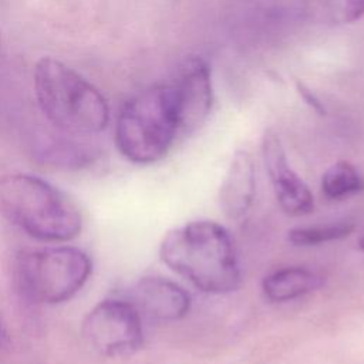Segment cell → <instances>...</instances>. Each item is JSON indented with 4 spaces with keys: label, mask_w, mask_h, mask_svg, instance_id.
<instances>
[{
    "label": "cell",
    "mask_w": 364,
    "mask_h": 364,
    "mask_svg": "<svg viewBox=\"0 0 364 364\" xmlns=\"http://www.w3.org/2000/svg\"><path fill=\"white\" fill-rule=\"evenodd\" d=\"M159 257L205 293L226 294L242 282L232 236L213 220H193L169 230L159 245Z\"/></svg>",
    "instance_id": "cell-1"
},
{
    "label": "cell",
    "mask_w": 364,
    "mask_h": 364,
    "mask_svg": "<svg viewBox=\"0 0 364 364\" xmlns=\"http://www.w3.org/2000/svg\"><path fill=\"white\" fill-rule=\"evenodd\" d=\"M0 215L44 242L71 240L82 228L78 206L63 191L30 173L0 176Z\"/></svg>",
    "instance_id": "cell-2"
},
{
    "label": "cell",
    "mask_w": 364,
    "mask_h": 364,
    "mask_svg": "<svg viewBox=\"0 0 364 364\" xmlns=\"http://www.w3.org/2000/svg\"><path fill=\"white\" fill-rule=\"evenodd\" d=\"M34 90L43 115L64 132L92 135L108 125L109 108L100 90L54 57L37 61Z\"/></svg>",
    "instance_id": "cell-3"
},
{
    "label": "cell",
    "mask_w": 364,
    "mask_h": 364,
    "mask_svg": "<svg viewBox=\"0 0 364 364\" xmlns=\"http://www.w3.org/2000/svg\"><path fill=\"white\" fill-rule=\"evenodd\" d=\"M179 132L178 109L171 84L148 87L121 108L115 142L131 162L146 165L162 159Z\"/></svg>",
    "instance_id": "cell-4"
},
{
    "label": "cell",
    "mask_w": 364,
    "mask_h": 364,
    "mask_svg": "<svg viewBox=\"0 0 364 364\" xmlns=\"http://www.w3.org/2000/svg\"><path fill=\"white\" fill-rule=\"evenodd\" d=\"M92 270L88 255L73 246H54L18 253L14 263L21 293L34 303L70 300L87 283Z\"/></svg>",
    "instance_id": "cell-5"
},
{
    "label": "cell",
    "mask_w": 364,
    "mask_h": 364,
    "mask_svg": "<svg viewBox=\"0 0 364 364\" xmlns=\"http://www.w3.org/2000/svg\"><path fill=\"white\" fill-rule=\"evenodd\" d=\"M82 338L92 351L104 357H124L144 343L142 317L128 299H105L85 316Z\"/></svg>",
    "instance_id": "cell-6"
},
{
    "label": "cell",
    "mask_w": 364,
    "mask_h": 364,
    "mask_svg": "<svg viewBox=\"0 0 364 364\" xmlns=\"http://www.w3.org/2000/svg\"><path fill=\"white\" fill-rule=\"evenodd\" d=\"M175 94L179 131L191 132L200 127L213 102L210 71L200 57L186 58L171 84Z\"/></svg>",
    "instance_id": "cell-7"
},
{
    "label": "cell",
    "mask_w": 364,
    "mask_h": 364,
    "mask_svg": "<svg viewBox=\"0 0 364 364\" xmlns=\"http://www.w3.org/2000/svg\"><path fill=\"white\" fill-rule=\"evenodd\" d=\"M262 152L280 208L291 216L311 213L314 209L313 193L290 166L283 145L274 132L269 131L263 136Z\"/></svg>",
    "instance_id": "cell-8"
},
{
    "label": "cell",
    "mask_w": 364,
    "mask_h": 364,
    "mask_svg": "<svg viewBox=\"0 0 364 364\" xmlns=\"http://www.w3.org/2000/svg\"><path fill=\"white\" fill-rule=\"evenodd\" d=\"M128 300L141 317L156 321H176L191 310L189 293L175 282L158 276L139 279L131 289Z\"/></svg>",
    "instance_id": "cell-9"
},
{
    "label": "cell",
    "mask_w": 364,
    "mask_h": 364,
    "mask_svg": "<svg viewBox=\"0 0 364 364\" xmlns=\"http://www.w3.org/2000/svg\"><path fill=\"white\" fill-rule=\"evenodd\" d=\"M256 193L255 165L250 155L239 151L232 158L219 189V205L226 218L242 219L252 208Z\"/></svg>",
    "instance_id": "cell-10"
},
{
    "label": "cell",
    "mask_w": 364,
    "mask_h": 364,
    "mask_svg": "<svg viewBox=\"0 0 364 364\" xmlns=\"http://www.w3.org/2000/svg\"><path fill=\"white\" fill-rule=\"evenodd\" d=\"M324 277L310 269L291 266L267 274L262 282V290L267 300L274 303L291 301L318 290Z\"/></svg>",
    "instance_id": "cell-11"
},
{
    "label": "cell",
    "mask_w": 364,
    "mask_h": 364,
    "mask_svg": "<svg viewBox=\"0 0 364 364\" xmlns=\"http://www.w3.org/2000/svg\"><path fill=\"white\" fill-rule=\"evenodd\" d=\"M361 191H364V176L347 161L333 164L321 176V192L328 199H343Z\"/></svg>",
    "instance_id": "cell-12"
},
{
    "label": "cell",
    "mask_w": 364,
    "mask_h": 364,
    "mask_svg": "<svg viewBox=\"0 0 364 364\" xmlns=\"http://www.w3.org/2000/svg\"><path fill=\"white\" fill-rule=\"evenodd\" d=\"M307 10L318 21L351 23L364 16V0H307Z\"/></svg>",
    "instance_id": "cell-13"
},
{
    "label": "cell",
    "mask_w": 364,
    "mask_h": 364,
    "mask_svg": "<svg viewBox=\"0 0 364 364\" xmlns=\"http://www.w3.org/2000/svg\"><path fill=\"white\" fill-rule=\"evenodd\" d=\"M354 225L348 222L320 225V226H304L289 230L287 239L294 246H317L321 243L340 240L351 235Z\"/></svg>",
    "instance_id": "cell-14"
},
{
    "label": "cell",
    "mask_w": 364,
    "mask_h": 364,
    "mask_svg": "<svg viewBox=\"0 0 364 364\" xmlns=\"http://www.w3.org/2000/svg\"><path fill=\"white\" fill-rule=\"evenodd\" d=\"M9 347H10V337H9V333L4 328L3 323L0 321V354L7 351Z\"/></svg>",
    "instance_id": "cell-15"
},
{
    "label": "cell",
    "mask_w": 364,
    "mask_h": 364,
    "mask_svg": "<svg viewBox=\"0 0 364 364\" xmlns=\"http://www.w3.org/2000/svg\"><path fill=\"white\" fill-rule=\"evenodd\" d=\"M358 247L364 253V226H363V229L360 232V236H358Z\"/></svg>",
    "instance_id": "cell-16"
},
{
    "label": "cell",
    "mask_w": 364,
    "mask_h": 364,
    "mask_svg": "<svg viewBox=\"0 0 364 364\" xmlns=\"http://www.w3.org/2000/svg\"><path fill=\"white\" fill-rule=\"evenodd\" d=\"M0 46H1V37H0Z\"/></svg>",
    "instance_id": "cell-17"
}]
</instances>
